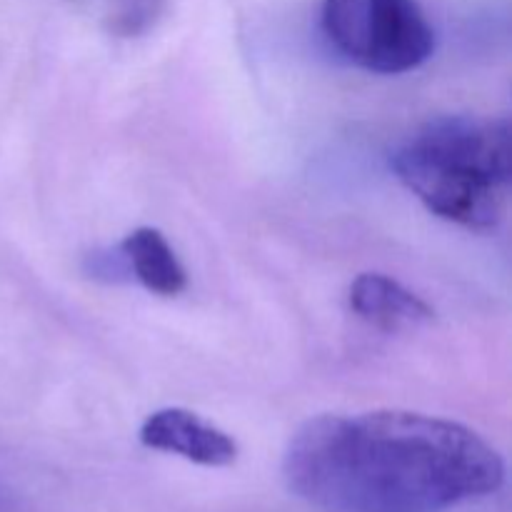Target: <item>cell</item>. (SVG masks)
I'll use <instances>...</instances> for the list:
<instances>
[{"mask_svg":"<svg viewBox=\"0 0 512 512\" xmlns=\"http://www.w3.org/2000/svg\"><path fill=\"white\" fill-rule=\"evenodd\" d=\"M283 478L333 512H445L498 493L505 463L465 425L375 410L308 420L290 438Z\"/></svg>","mask_w":512,"mask_h":512,"instance_id":"cell-1","label":"cell"},{"mask_svg":"<svg viewBox=\"0 0 512 512\" xmlns=\"http://www.w3.org/2000/svg\"><path fill=\"white\" fill-rule=\"evenodd\" d=\"M400 183L433 215L468 230L500 228L510 193L508 118L440 115L395 148Z\"/></svg>","mask_w":512,"mask_h":512,"instance_id":"cell-2","label":"cell"},{"mask_svg":"<svg viewBox=\"0 0 512 512\" xmlns=\"http://www.w3.org/2000/svg\"><path fill=\"white\" fill-rule=\"evenodd\" d=\"M320 28L345 60L378 75L410 73L435 50L418 0H323Z\"/></svg>","mask_w":512,"mask_h":512,"instance_id":"cell-3","label":"cell"},{"mask_svg":"<svg viewBox=\"0 0 512 512\" xmlns=\"http://www.w3.org/2000/svg\"><path fill=\"white\" fill-rule=\"evenodd\" d=\"M140 443L203 468H225L238 458V443L228 433L185 408H163L148 415L140 428Z\"/></svg>","mask_w":512,"mask_h":512,"instance_id":"cell-4","label":"cell"},{"mask_svg":"<svg viewBox=\"0 0 512 512\" xmlns=\"http://www.w3.org/2000/svg\"><path fill=\"white\" fill-rule=\"evenodd\" d=\"M348 303L360 320L388 333L418 328L435 315L423 298L383 273H360L350 283Z\"/></svg>","mask_w":512,"mask_h":512,"instance_id":"cell-5","label":"cell"},{"mask_svg":"<svg viewBox=\"0 0 512 512\" xmlns=\"http://www.w3.org/2000/svg\"><path fill=\"white\" fill-rule=\"evenodd\" d=\"M130 275L150 293L175 298L188 288V275L165 235L155 228H138L120 243Z\"/></svg>","mask_w":512,"mask_h":512,"instance_id":"cell-6","label":"cell"},{"mask_svg":"<svg viewBox=\"0 0 512 512\" xmlns=\"http://www.w3.org/2000/svg\"><path fill=\"white\" fill-rule=\"evenodd\" d=\"M160 8V0H118V10L113 15L115 30L125 35H135L148 28Z\"/></svg>","mask_w":512,"mask_h":512,"instance_id":"cell-7","label":"cell"}]
</instances>
